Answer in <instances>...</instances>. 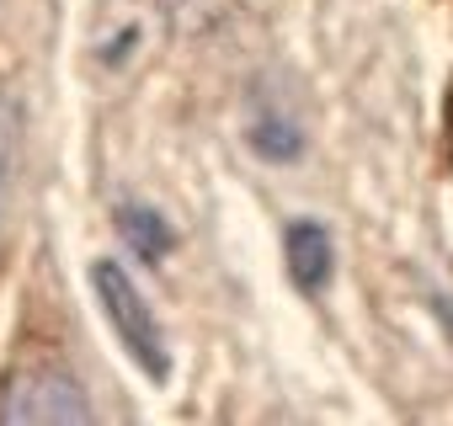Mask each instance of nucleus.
<instances>
[{
    "label": "nucleus",
    "mask_w": 453,
    "mask_h": 426,
    "mask_svg": "<svg viewBox=\"0 0 453 426\" xmlns=\"http://www.w3.org/2000/svg\"><path fill=\"white\" fill-rule=\"evenodd\" d=\"M91 293H96V304H102L112 336L123 341V352L160 384V378L171 373V346H165V331H160L150 299L139 293V283H134L118 262H96V267H91Z\"/></svg>",
    "instance_id": "f257e3e1"
},
{
    "label": "nucleus",
    "mask_w": 453,
    "mask_h": 426,
    "mask_svg": "<svg viewBox=\"0 0 453 426\" xmlns=\"http://www.w3.org/2000/svg\"><path fill=\"white\" fill-rule=\"evenodd\" d=\"M0 421L17 426H43V421H96L91 399L81 394V384L70 373L54 368H27L6 384V399H0Z\"/></svg>",
    "instance_id": "f03ea898"
},
{
    "label": "nucleus",
    "mask_w": 453,
    "mask_h": 426,
    "mask_svg": "<svg viewBox=\"0 0 453 426\" xmlns=\"http://www.w3.org/2000/svg\"><path fill=\"white\" fill-rule=\"evenodd\" d=\"M283 251H288V278H294L304 293H320V288L331 283L336 251H331V235H326V224H315V219H299V224H288V235H283Z\"/></svg>",
    "instance_id": "7ed1b4c3"
},
{
    "label": "nucleus",
    "mask_w": 453,
    "mask_h": 426,
    "mask_svg": "<svg viewBox=\"0 0 453 426\" xmlns=\"http://www.w3.org/2000/svg\"><path fill=\"white\" fill-rule=\"evenodd\" d=\"M118 230H123V240L139 251V262H160L165 251H171V224L160 219L155 208H144V202H123L118 208Z\"/></svg>",
    "instance_id": "20e7f679"
},
{
    "label": "nucleus",
    "mask_w": 453,
    "mask_h": 426,
    "mask_svg": "<svg viewBox=\"0 0 453 426\" xmlns=\"http://www.w3.org/2000/svg\"><path fill=\"white\" fill-rule=\"evenodd\" d=\"M251 144H257V149H262L267 160H294V155L304 149L299 128H294L288 118H278V112H273V118H257V123H251Z\"/></svg>",
    "instance_id": "39448f33"
},
{
    "label": "nucleus",
    "mask_w": 453,
    "mask_h": 426,
    "mask_svg": "<svg viewBox=\"0 0 453 426\" xmlns=\"http://www.w3.org/2000/svg\"><path fill=\"white\" fill-rule=\"evenodd\" d=\"M6 133H12V112L0 102V192H6Z\"/></svg>",
    "instance_id": "423d86ee"
}]
</instances>
